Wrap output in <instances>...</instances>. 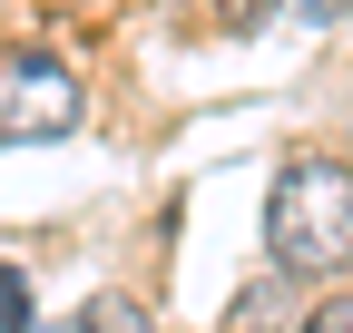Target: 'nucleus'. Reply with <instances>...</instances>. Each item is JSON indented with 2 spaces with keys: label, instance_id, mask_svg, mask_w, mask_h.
Here are the masks:
<instances>
[{
  "label": "nucleus",
  "instance_id": "1",
  "mask_svg": "<svg viewBox=\"0 0 353 333\" xmlns=\"http://www.w3.org/2000/svg\"><path fill=\"white\" fill-rule=\"evenodd\" d=\"M265 255L275 275H353V166L294 157L265 196Z\"/></svg>",
  "mask_w": 353,
  "mask_h": 333
},
{
  "label": "nucleus",
  "instance_id": "2",
  "mask_svg": "<svg viewBox=\"0 0 353 333\" xmlns=\"http://www.w3.org/2000/svg\"><path fill=\"white\" fill-rule=\"evenodd\" d=\"M79 128V78L59 50H0V147H50Z\"/></svg>",
  "mask_w": 353,
  "mask_h": 333
},
{
  "label": "nucleus",
  "instance_id": "3",
  "mask_svg": "<svg viewBox=\"0 0 353 333\" xmlns=\"http://www.w3.org/2000/svg\"><path fill=\"white\" fill-rule=\"evenodd\" d=\"M226 333H285V275L245 284V294H236V323H226Z\"/></svg>",
  "mask_w": 353,
  "mask_h": 333
},
{
  "label": "nucleus",
  "instance_id": "4",
  "mask_svg": "<svg viewBox=\"0 0 353 333\" xmlns=\"http://www.w3.org/2000/svg\"><path fill=\"white\" fill-rule=\"evenodd\" d=\"M294 333H353V294H324V304H304Z\"/></svg>",
  "mask_w": 353,
  "mask_h": 333
},
{
  "label": "nucleus",
  "instance_id": "5",
  "mask_svg": "<svg viewBox=\"0 0 353 333\" xmlns=\"http://www.w3.org/2000/svg\"><path fill=\"white\" fill-rule=\"evenodd\" d=\"M0 333H30V284L0 265Z\"/></svg>",
  "mask_w": 353,
  "mask_h": 333
},
{
  "label": "nucleus",
  "instance_id": "6",
  "mask_svg": "<svg viewBox=\"0 0 353 333\" xmlns=\"http://www.w3.org/2000/svg\"><path fill=\"white\" fill-rule=\"evenodd\" d=\"M79 333H148V323H138V314H128V304H108V294H99V304H88V314H79Z\"/></svg>",
  "mask_w": 353,
  "mask_h": 333
},
{
  "label": "nucleus",
  "instance_id": "7",
  "mask_svg": "<svg viewBox=\"0 0 353 333\" xmlns=\"http://www.w3.org/2000/svg\"><path fill=\"white\" fill-rule=\"evenodd\" d=\"M294 10H304V20H343L353 0H294Z\"/></svg>",
  "mask_w": 353,
  "mask_h": 333
},
{
  "label": "nucleus",
  "instance_id": "8",
  "mask_svg": "<svg viewBox=\"0 0 353 333\" xmlns=\"http://www.w3.org/2000/svg\"><path fill=\"white\" fill-rule=\"evenodd\" d=\"M50 333H79V323H50Z\"/></svg>",
  "mask_w": 353,
  "mask_h": 333
}]
</instances>
